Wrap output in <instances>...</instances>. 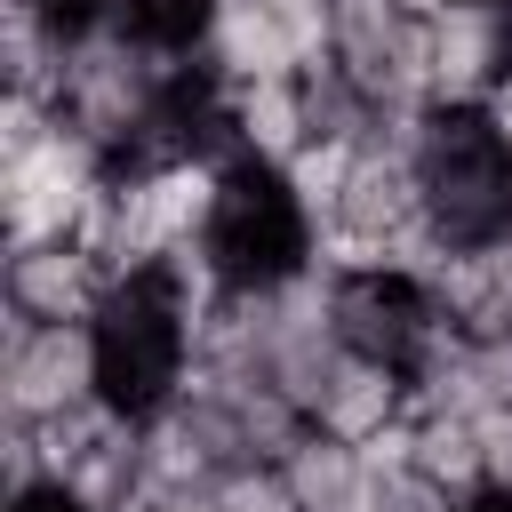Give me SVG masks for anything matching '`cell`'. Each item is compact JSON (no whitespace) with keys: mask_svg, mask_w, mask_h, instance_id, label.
Here are the masks:
<instances>
[{"mask_svg":"<svg viewBox=\"0 0 512 512\" xmlns=\"http://www.w3.org/2000/svg\"><path fill=\"white\" fill-rule=\"evenodd\" d=\"M424 216L448 248H472V240H504L512 232V152L480 112H456V104H432V136H424Z\"/></svg>","mask_w":512,"mask_h":512,"instance_id":"cell-1","label":"cell"},{"mask_svg":"<svg viewBox=\"0 0 512 512\" xmlns=\"http://www.w3.org/2000/svg\"><path fill=\"white\" fill-rule=\"evenodd\" d=\"M104 392V336L96 320H24L0 312V408L24 424H48Z\"/></svg>","mask_w":512,"mask_h":512,"instance_id":"cell-2","label":"cell"},{"mask_svg":"<svg viewBox=\"0 0 512 512\" xmlns=\"http://www.w3.org/2000/svg\"><path fill=\"white\" fill-rule=\"evenodd\" d=\"M504 80H512V8L448 0L432 16V104L480 112L504 96Z\"/></svg>","mask_w":512,"mask_h":512,"instance_id":"cell-3","label":"cell"},{"mask_svg":"<svg viewBox=\"0 0 512 512\" xmlns=\"http://www.w3.org/2000/svg\"><path fill=\"white\" fill-rule=\"evenodd\" d=\"M424 224H432V216H424V168H416L408 152H392V144H360L328 232H352V240H368V248L392 264V248L416 240Z\"/></svg>","mask_w":512,"mask_h":512,"instance_id":"cell-4","label":"cell"},{"mask_svg":"<svg viewBox=\"0 0 512 512\" xmlns=\"http://www.w3.org/2000/svg\"><path fill=\"white\" fill-rule=\"evenodd\" d=\"M432 328V296L424 280L368 264V272H336V336L344 352H376V360H408Z\"/></svg>","mask_w":512,"mask_h":512,"instance_id":"cell-5","label":"cell"},{"mask_svg":"<svg viewBox=\"0 0 512 512\" xmlns=\"http://www.w3.org/2000/svg\"><path fill=\"white\" fill-rule=\"evenodd\" d=\"M0 288L24 320H96L104 296H112V272L80 240H24V248H8Z\"/></svg>","mask_w":512,"mask_h":512,"instance_id":"cell-6","label":"cell"},{"mask_svg":"<svg viewBox=\"0 0 512 512\" xmlns=\"http://www.w3.org/2000/svg\"><path fill=\"white\" fill-rule=\"evenodd\" d=\"M200 64L216 88H256V80H296L304 56L288 40V24L264 0H216L200 24Z\"/></svg>","mask_w":512,"mask_h":512,"instance_id":"cell-7","label":"cell"},{"mask_svg":"<svg viewBox=\"0 0 512 512\" xmlns=\"http://www.w3.org/2000/svg\"><path fill=\"white\" fill-rule=\"evenodd\" d=\"M424 296L432 312L456 328V336H504L512 328V232L504 240H472V248H448L432 272H424Z\"/></svg>","mask_w":512,"mask_h":512,"instance_id":"cell-8","label":"cell"},{"mask_svg":"<svg viewBox=\"0 0 512 512\" xmlns=\"http://www.w3.org/2000/svg\"><path fill=\"white\" fill-rule=\"evenodd\" d=\"M408 416H416L408 360L344 352L336 376H328V392H320V416H312V424H328V432H344V440H376V432H392V424H408Z\"/></svg>","mask_w":512,"mask_h":512,"instance_id":"cell-9","label":"cell"},{"mask_svg":"<svg viewBox=\"0 0 512 512\" xmlns=\"http://www.w3.org/2000/svg\"><path fill=\"white\" fill-rule=\"evenodd\" d=\"M280 472H288V488H296L304 512H376V472H368L360 440H344V432H328V424H312V432L280 456Z\"/></svg>","mask_w":512,"mask_h":512,"instance_id":"cell-10","label":"cell"},{"mask_svg":"<svg viewBox=\"0 0 512 512\" xmlns=\"http://www.w3.org/2000/svg\"><path fill=\"white\" fill-rule=\"evenodd\" d=\"M232 96V144L256 168H288L312 144V112H304V72L296 80H256V88H224Z\"/></svg>","mask_w":512,"mask_h":512,"instance_id":"cell-11","label":"cell"},{"mask_svg":"<svg viewBox=\"0 0 512 512\" xmlns=\"http://www.w3.org/2000/svg\"><path fill=\"white\" fill-rule=\"evenodd\" d=\"M216 472H224V456L200 432V416L184 400H160L144 416V496H200V488H216Z\"/></svg>","mask_w":512,"mask_h":512,"instance_id":"cell-12","label":"cell"},{"mask_svg":"<svg viewBox=\"0 0 512 512\" xmlns=\"http://www.w3.org/2000/svg\"><path fill=\"white\" fill-rule=\"evenodd\" d=\"M64 48H72V32L48 16V0H0V80L16 96H48L56 104Z\"/></svg>","mask_w":512,"mask_h":512,"instance_id":"cell-13","label":"cell"},{"mask_svg":"<svg viewBox=\"0 0 512 512\" xmlns=\"http://www.w3.org/2000/svg\"><path fill=\"white\" fill-rule=\"evenodd\" d=\"M408 32H416V16H400V0H336V72L352 88L384 96Z\"/></svg>","mask_w":512,"mask_h":512,"instance_id":"cell-14","label":"cell"},{"mask_svg":"<svg viewBox=\"0 0 512 512\" xmlns=\"http://www.w3.org/2000/svg\"><path fill=\"white\" fill-rule=\"evenodd\" d=\"M408 424H416L408 464H416L424 480H440L456 504H480V496H488V464H480V432H472V416L424 408V416H408Z\"/></svg>","mask_w":512,"mask_h":512,"instance_id":"cell-15","label":"cell"},{"mask_svg":"<svg viewBox=\"0 0 512 512\" xmlns=\"http://www.w3.org/2000/svg\"><path fill=\"white\" fill-rule=\"evenodd\" d=\"M208 496H216V512H304V504H296V488H288V472H280L272 456L224 464Z\"/></svg>","mask_w":512,"mask_h":512,"instance_id":"cell-16","label":"cell"},{"mask_svg":"<svg viewBox=\"0 0 512 512\" xmlns=\"http://www.w3.org/2000/svg\"><path fill=\"white\" fill-rule=\"evenodd\" d=\"M376 512H472V504H456L440 480H424L416 464H400V472L376 480Z\"/></svg>","mask_w":512,"mask_h":512,"instance_id":"cell-17","label":"cell"},{"mask_svg":"<svg viewBox=\"0 0 512 512\" xmlns=\"http://www.w3.org/2000/svg\"><path fill=\"white\" fill-rule=\"evenodd\" d=\"M480 464H488V496H512V408H480Z\"/></svg>","mask_w":512,"mask_h":512,"instance_id":"cell-18","label":"cell"},{"mask_svg":"<svg viewBox=\"0 0 512 512\" xmlns=\"http://www.w3.org/2000/svg\"><path fill=\"white\" fill-rule=\"evenodd\" d=\"M472 368H480L488 408H512V328H504V336H480V344H472Z\"/></svg>","mask_w":512,"mask_h":512,"instance_id":"cell-19","label":"cell"},{"mask_svg":"<svg viewBox=\"0 0 512 512\" xmlns=\"http://www.w3.org/2000/svg\"><path fill=\"white\" fill-rule=\"evenodd\" d=\"M8 512H88V504H80L64 480H40V488H16V496H8Z\"/></svg>","mask_w":512,"mask_h":512,"instance_id":"cell-20","label":"cell"},{"mask_svg":"<svg viewBox=\"0 0 512 512\" xmlns=\"http://www.w3.org/2000/svg\"><path fill=\"white\" fill-rule=\"evenodd\" d=\"M136 512H216V496L200 488V496H144Z\"/></svg>","mask_w":512,"mask_h":512,"instance_id":"cell-21","label":"cell"},{"mask_svg":"<svg viewBox=\"0 0 512 512\" xmlns=\"http://www.w3.org/2000/svg\"><path fill=\"white\" fill-rule=\"evenodd\" d=\"M488 120H496V136H504V152H512V96H496V104H488Z\"/></svg>","mask_w":512,"mask_h":512,"instance_id":"cell-22","label":"cell"},{"mask_svg":"<svg viewBox=\"0 0 512 512\" xmlns=\"http://www.w3.org/2000/svg\"><path fill=\"white\" fill-rule=\"evenodd\" d=\"M472 8H512V0H472Z\"/></svg>","mask_w":512,"mask_h":512,"instance_id":"cell-23","label":"cell"},{"mask_svg":"<svg viewBox=\"0 0 512 512\" xmlns=\"http://www.w3.org/2000/svg\"><path fill=\"white\" fill-rule=\"evenodd\" d=\"M496 504H504V512H512V496H496Z\"/></svg>","mask_w":512,"mask_h":512,"instance_id":"cell-24","label":"cell"}]
</instances>
